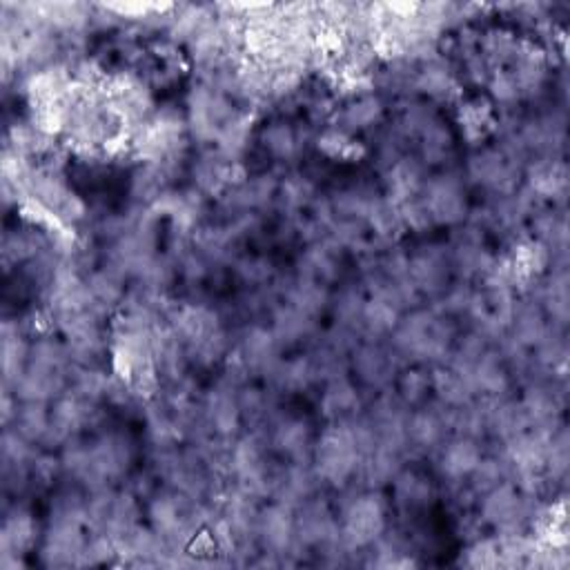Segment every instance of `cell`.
I'll list each match as a JSON object with an SVG mask.
<instances>
[{
	"mask_svg": "<svg viewBox=\"0 0 570 570\" xmlns=\"http://www.w3.org/2000/svg\"><path fill=\"white\" fill-rule=\"evenodd\" d=\"M387 530V505L376 488H365L343 503L338 519L341 546L352 554L367 550Z\"/></svg>",
	"mask_w": 570,
	"mask_h": 570,
	"instance_id": "1",
	"label": "cell"
},
{
	"mask_svg": "<svg viewBox=\"0 0 570 570\" xmlns=\"http://www.w3.org/2000/svg\"><path fill=\"white\" fill-rule=\"evenodd\" d=\"M309 463L321 483L330 488H345L358 479L361 454L347 423H330V428L314 441Z\"/></svg>",
	"mask_w": 570,
	"mask_h": 570,
	"instance_id": "2",
	"label": "cell"
},
{
	"mask_svg": "<svg viewBox=\"0 0 570 570\" xmlns=\"http://www.w3.org/2000/svg\"><path fill=\"white\" fill-rule=\"evenodd\" d=\"M238 109L232 102V96H227L225 91L207 85V82H196L189 94H187V102H185V125H187V134L203 142V145H212L216 142L220 129L227 125V120L236 114Z\"/></svg>",
	"mask_w": 570,
	"mask_h": 570,
	"instance_id": "3",
	"label": "cell"
},
{
	"mask_svg": "<svg viewBox=\"0 0 570 570\" xmlns=\"http://www.w3.org/2000/svg\"><path fill=\"white\" fill-rule=\"evenodd\" d=\"M256 546L261 552H267L281 561V566L292 563L298 550L296 543V523H294V508L272 501L269 505L258 510L256 519Z\"/></svg>",
	"mask_w": 570,
	"mask_h": 570,
	"instance_id": "4",
	"label": "cell"
},
{
	"mask_svg": "<svg viewBox=\"0 0 570 570\" xmlns=\"http://www.w3.org/2000/svg\"><path fill=\"white\" fill-rule=\"evenodd\" d=\"M421 200L432 225H459L468 214L463 178L456 171H441L425 180Z\"/></svg>",
	"mask_w": 570,
	"mask_h": 570,
	"instance_id": "5",
	"label": "cell"
},
{
	"mask_svg": "<svg viewBox=\"0 0 570 570\" xmlns=\"http://www.w3.org/2000/svg\"><path fill=\"white\" fill-rule=\"evenodd\" d=\"M465 174L474 185L483 187L488 194L497 198L519 189L517 183L521 167L512 163L499 147H483L468 158Z\"/></svg>",
	"mask_w": 570,
	"mask_h": 570,
	"instance_id": "6",
	"label": "cell"
},
{
	"mask_svg": "<svg viewBox=\"0 0 570 570\" xmlns=\"http://www.w3.org/2000/svg\"><path fill=\"white\" fill-rule=\"evenodd\" d=\"M281 343L276 341L274 332L265 325H247L236 338V365L249 374L272 376L276 365L281 363Z\"/></svg>",
	"mask_w": 570,
	"mask_h": 570,
	"instance_id": "7",
	"label": "cell"
},
{
	"mask_svg": "<svg viewBox=\"0 0 570 570\" xmlns=\"http://www.w3.org/2000/svg\"><path fill=\"white\" fill-rule=\"evenodd\" d=\"M350 354L356 379L367 387L385 390L399 374L401 361L383 341H358Z\"/></svg>",
	"mask_w": 570,
	"mask_h": 570,
	"instance_id": "8",
	"label": "cell"
},
{
	"mask_svg": "<svg viewBox=\"0 0 570 570\" xmlns=\"http://www.w3.org/2000/svg\"><path fill=\"white\" fill-rule=\"evenodd\" d=\"M38 539V523L33 514L13 503L9 510H4V521L0 530V566L4 570L22 566V554L33 548Z\"/></svg>",
	"mask_w": 570,
	"mask_h": 570,
	"instance_id": "9",
	"label": "cell"
},
{
	"mask_svg": "<svg viewBox=\"0 0 570 570\" xmlns=\"http://www.w3.org/2000/svg\"><path fill=\"white\" fill-rule=\"evenodd\" d=\"M450 436L448 407L434 405H416L410 410L405 425V443L407 452H436L439 445Z\"/></svg>",
	"mask_w": 570,
	"mask_h": 570,
	"instance_id": "10",
	"label": "cell"
},
{
	"mask_svg": "<svg viewBox=\"0 0 570 570\" xmlns=\"http://www.w3.org/2000/svg\"><path fill=\"white\" fill-rule=\"evenodd\" d=\"M483 450L479 439L450 434L436 450V472L448 483H465L476 463L481 461Z\"/></svg>",
	"mask_w": 570,
	"mask_h": 570,
	"instance_id": "11",
	"label": "cell"
},
{
	"mask_svg": "<svg viewBox=\"0 0 570 570\" xmlns=\"http://www.w3.org/2000/svg\"><path fill=\"white\" fill-rule=\"evenodd\" d=\"M407 272L419 296L428 294L436 298L448 287V278L452 272L450 256L441 247L425 245L412 256H407Z\"/></svg>",
	"mask_w": 570,
	"mask_h": 570,
	"instance_id": "12",
	"label": "cell"
},
{
	"mask_svg": "<svg viewBox=\"0 0 570 570\" xmlns=\"http://www.w3.org/2000/svg\"><path fill=\"white\" fill-rule=\"evenodd\" d=\"M272 430L267 436V443L272 450H276L287 463H309L312 459V430L307 421L301 416H278L269 421Z\"/></svg>",
	"mask_w": 570,
	"mask_h": 570,
	"instance_id": "13",
	"label": "cell"
},
{
	"mask_svg": "<svg viewBox=\"0 0 570 570\" xmlns=\"http://www.w3.org/2000/svg\"><path fill=\"white\" fill-rule=\"evenodd\" d=\"M425 174H423V163L414 156H401L392 165L383 169V185L385 194L392 203L401 205L423 191L425 185Z\"/></svg>",
	"mask_w": 570,
	"mask_h": 570,
	"instance_id": "14",
	"label": "cell"
},
{
	"mask_svg": "<svg viewBox=\"0 0 570 570\" xmlns=\"http://www.w3.org/2000/svg\"><path fill=\"white\" fill-rule=\"evenodd\" d=\"M234 163H229L225 156H220L214 147L198 154V158L191 163V180L194 189L203 196H220L234 180Z\"/></svg>",
	"mask_w": 570,
	"mask_h": 570,
	"instance_id": "15",
	"label": "cell"
},
{
	"mask_svg": "<svg viewBox=\"0 0 570 570\" xmlns=\"http://www.w3.org/2000/svg\"><path fill=\"white\" fill-rule=\"evenodd\" d=\"M412 87L436 102H450L459 96L456 76L441 56H434L416 65Z\"/></svg>",
	"mask_w": 570,
	"mask_h": 570,
	"instance_id": "16",
	"label": "cell"
},
{
	"mask_svg": "<svg viewBox=\"0 0 570 570\" xmlns=\"http://www.w3.org/2000/svg\"><path fill=\"white\" fill-rule=\"evenodd\" d=\"M361 394L356 385L345 376H336L325 381L321 394V412L330 423H343L356 419L361 414Z\"/></svg>",
	"mask_w": 570,
	"mask_h": 570,
	"instance_id": "17",
	"label": "cell"
},
{
	"mask_svg": "<svg viewBox=\"0 0 570 570\" xmlns=\"http://www.w3.org/2000/svg\"><path fill=\"white\" fill-rule=\"evenodd\" d=\"M383 100L376 94H363L350 98L341 109L334 111V125L347 134L372 129L383 118Z\"/></svg>",
	"mask_w": 570,
	"mask_h": 570,
	"instance_id": "18",
	"label": "cell"
},
{
	"mask_svg": "<svg viewBox=\"0 0 570 570\" xmlns=\"http://www.w3.org/2000/svg\"><path fill=\"white\" fill-rule=\"evenodd\" d=\"M269 330L274 332L281 347H292V345H298V343H303L305 338H309L314 334L316 318L283 301L272 312Z\"/></svg>",
	"mask_w": 570,
	"mask_h": 570,
	"instance_id": "19",
	"label": "cell"
},
{
	"mask_svg": "<svg viewBox=\"0 0 570 570\" xmlns=\"http://www.w3.org/2000/svg\"><path fill=\"white\" fill-rule=\"evenodd\" d=\"M258 138H261L265 154L276 163L292 160L294 156H298V151L303 147L301 131L294 125H289L287 120L267 122Z\"/></svg>",
	"mask_w": 570,
	"mask_h": 570,
	"instance_id": "20",
	"label": "cell"
},
{
	"mask_svg": "<svg viewBox=\"0 0 570 570\" xmlns=\"http://www.w3.org/2000/svg\"><path fill=\"white\" fill-rule=\"evenodd\" d=\"M49 403L42 401H18V410L9 423V428L18 430L33 445H42L49 434Z\"/></svg>",
	"mask_w": 570,
	"mask_h": 570,
	"instance_id": "21",
	"label": "cell"
},
{
	"mask_svg": "<svg viewBox=\"0 0 570 570\" xmlns=\"http://www.w3.org/2000/svg\"><path fill=\"white\" fill-rule=\"evenodd\" d=\"M394 485V501L401 510H419L430 503L432 485L430 481L407 468H401L399 474L392 479Z\"/></svg>",
	"mask_w": 570,
	"mask_h": 570,
	"instance_id": "22",
	"label": "cell"
},
{
	"mask_svg": "<svg viewBox=\"0 0 570 570\" xmlns=\"http://www.w3.org/2000/svg\"><path fill=\"white\" fill-rule=\"evenodd\" d=\"M85 281H87V287H89L94 301L105 312L111 309L114 305H122V301H125V285H122L125 276L118 269H114L105 263L102 267L87 274Z\"/></svg>",
	"mask_w": 570,
	"mask_h": 570,
	"instance_id": "23",
	"label": "cell"
},
{
	"mask_svg": "<svg viewBox=\"0 0 570 570\" xmlns=\"http://www.w3.org/2000/svg\"><path fill=\"white\" fill-rule=\"evenodd\" d=\"M272 383L281 392H301L305 390L314 379L316 370L312 363V356H292V358H281L276 370L272 372Z\"/></svg>",
	"mask_w": 570,
	"mask_h": 570,
	"instance_id": "24",
	"label": "cell"
},
{
	"mask_svg": "<svg viewBox=\"0 0 570 570\" xmlns=\"http://www.w3.org/2000/svg\"><path fill=\"white\" fill-rule=\"evenodd\" d=\"M459 125L465 131L470 140L485 138L490 129H494V116H492V102L485 98H472L459 105Z\"/></svg>",
	"mask_w": 570,
	"mask_h": 570,
	"instance_id": "25",
	"label": "cell"
},
{
	"mask_svg": "<svg viewBox=\"0 0 570 570\" xmlns=\"http://www.w3.org/2000/svg\"><path fill=\"white\" fill-rule=\"evenodd\" d=\"M276 200L285 212H301L303 207L312 205L314 198V183L303 174H289L278 183Z\"/></svg>",
	"mask_w": 570,
	"mask_h": 570,
	"instance_id": "26",
	"label": "cell"
},
{
	"mask_svg": "<svg viewBox=\"0 0 570 570\" xmlns=\"http://www.w3.org/2000/svg\"><path fill=\"white\" fill-rule=\"evenodd\" d=\"M318 149L334 160H356L363 156V147L358 140H354L352 134L338 129L336 125L323 129V134L316 138Z\"/></svg>",
	"mask_w": 570,
	"mask_h": 570,
	"instance_id": "27",
	"label": "cell"
},
{
	"mask_svg": "<svg viewBox=\"0 0 570 570\" xmlns=\"http://www.w3.org/2000/svg\"><path fill=\"white\" fill-rule=\"evenodd\" d=\"M396 394L403 399L405 405L416 407L428 403V394L432 392L430 383V372L423 370V365H414L396 374Z\"/></svg>",
	"mask_w": 570,
	"mask_h": 570,
	"instance_id": "28",
	"label": "cell"
},
{
	"mask_svg": "<svg viewBox=\"0 0 570 570\" xmlns=\"http://www.w3.org/2000/svg\"><path fill=\"white\" fill-rule=\"evenodd\" d=\"M485 87H488V96H490L492 105L512 107L521 100L519 85L510 69H492L485 80Z\"/></svg>",
	"mask_w": 570,
	"mask_h": 570,
	"instance_id": "29",
	"label": "cell"
},
{
	"mask_svg": "<svg viewBox=\"0 0 570 570\" xmlns=\"http://www.w3.org/2000/svg\"><path fill=\"white\" fill-rule=\"evenodd\" d=\"M470 568H499V546L497 537L492 539H476L474 543L468 546L465 559L461 561Z\"/></svg>",
	"mask_w": 570,
	"mask_h": 570,
	"instance_id": "30",
	"label": "cell"
},
{
	"mask_svg": "<svg viewBox=\"0 0 570 570\" xmlns=\"http://www.w3.org/2000/svg\"><path fill=\"white\" fill-rule=\"evenodd\" d=\"M234 269L247 285H263L272 274V265L263 256H243L234 263Z\"/></svg>",
	"mask_w": 570,
	"mask_h": 570,
	"instance_id": "31",
	"label": "cell"
}]
</instances>
